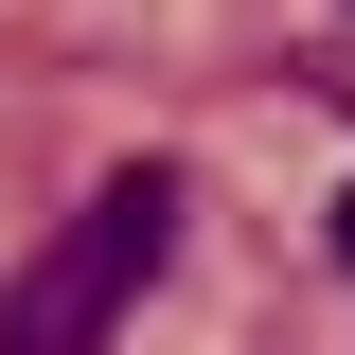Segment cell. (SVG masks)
<instances>
[{
  "label": "cell",
  "instance_id": "cell-1",
  "mask_svg": "<svg viewBox=\"0 0 355 355\" xmlns=\"http://www.w3.org/2000/svg\"><path fill=\"white\" fill-rule=\"evenodd\" d=\"M160 266H178V178H160V160L89 178V214L0 284V355H107V338H125V302L160 284Z\"/></svg>",
  "mask_w": 355,
  "mask_h": 355
},
{
  "label": "cell",
  "instance_id": "cell-2",
  "mask_svg": "<svg viewBox=\"0 0 355 355\" xmlns=\"http://www.w3.org/2000/svg\"><path fill=\"white\" fill-rule=\"evenodd\" d=\"M338 249H355V196H338Z\"/></svg>",
  "mask_w": 355,
  "mask_h": 355
}]
</instances>
